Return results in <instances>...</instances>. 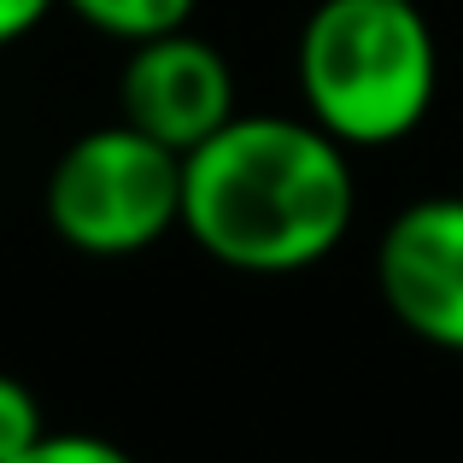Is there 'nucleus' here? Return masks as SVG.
I'll return each mask as SVG.
<instances>
[{
  "label": "nucleus",
  "mask_w": 463,
  "mask_h": 463,
  "mask_svg": "<svg viewBox=\"0 0 463 463\" xmlns=\"http://www.w3.org/2000/svg\"><path fill=\"white\" fill-rule=\"evenodd\" d=\"M12 463H136L118 440L106 434H82V429H47L30 452H18Z\"/></svg>",
  "instance_id": "6e6552de"
},
{
  "label": "nucleus",
  "mask_w": 463,
  "mask_h": 463,
  "mask_svg": "<svg viewBox=\"0 0 463 463\" xmlns=\"http://www.w3.org/2000/svg\"><path fill=\"white\" fill-rule=\"evenodd\" d=\"M194 6L200 0H65V12L77 24H89L94 35H112L124 47L170 35V30H188Z\"/></svg>",
  "instance_id": "423d86ee"
},
{
  "label": "nucleus",
  "mask_w": 463,
  "mask_h": 463,
  "mask_svg": "<svg viewBox=\"0 0 463 463\" xmlns=\"http://www.w3.org/2000/svg\"><path fill=\"white\" fill-rule=\"evenodd\" d=\"M352 147L311 118L235 112L182 158V229L223 270H311L352 235Z\"/></svg>",
  "instance_id": "f257e3e1"
},
{
  "label": "nucleus",
  "mask_w": 463,
  "mask_h": 463,
  "mask_svg": "<svg viewBox=\"0 0 463 463\" xmlns=\"http://www.w3.org/2000/svg\"><path fill=\"white\" fill-rule=\"evenodd\" d=\"M53 6H65V0H0V47L24 42V35H30Z\"/></svg>",
  "instance_id": "1a4fd4ad"
},
{
  "label": "nucleus",
  "mask_w": 463,
  "mask_h": 463,
  "mask_svg": "<svg viewBox=\"0 0 463 463\" xmlns=\"http://www.w3.org/2000/svg\"><path fill=\"white\" fill-rule=\"evenodd\" d=\"M42 212L82 259H136L182 229V153L124 118L100 124L53 158Z\"/></svg>",
  "instance_id": "7ed1b4c3"
},
{
  "label": "nucleus",
  "mask_w": 463,
  "mask_h": 463,
  "mask_svg": "<svg viewBox=\"0 0 463 463\" xmlns=\"http://www.w3.org/2000/svg\"><path fill=\"white\" fill-rule=\"evenodd\" d=\"M294 77L306 118L340 147H399L440 94V42L422 0H317L299 24Z\"/></svg>",
  "instance_id": "f03ea898"
},
{
  "label": "nucleus",
  "mask_w": 463,
  "mask_h": 463,
  "mask_svg": "<svg viewBox=\"0 0 463 463\" xmlns=\"http://www.w3.org/2000/svg\"><path fill=\"white\" fill-rule=\"evenodd\" d=\"M47 434V417H42V399L18 382V375L0 370V463H12L18 452H30L35 440Z\"/></svg>",
  "instance_id": "0eeeda50"
},
{
  "label": "nucleus",
  "mask_w": 463,
  "mask_h": 463,
  "mask_svg": "<svg viewBox=\"0 0 463 463\" xmlns=\"http://www.w3.org/2000/svg\"><path fill=\"white\" fill-rule=\"evenodd\" d=\"M375 288L411 340L463 358V194H429L387 217Z\"/></svg>",
  "instance_id": "20e7f679"
},
{
  "label": "nucleus",
  "mask_w": 463,
  "mask_h": 463,
  "mask_svg": "<svg viewBox=\"0 0 463 463\" xmlns=\"http://www.w3.org/2000/svg\"><path fill=\"white\" fill-rule=\"evenodd\" d=\"M118 112L141 136L165 141L170 153L188 158L200 141H212L235 106V65L223 47L194 30H170L153 42H136L118 71Z\"/></svg>",
  "instance_id": "39448f33"
}]
</instances>
